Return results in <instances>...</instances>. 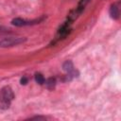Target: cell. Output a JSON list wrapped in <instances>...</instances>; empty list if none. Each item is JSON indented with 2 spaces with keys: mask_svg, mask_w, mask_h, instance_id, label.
<instances>
[{
  "mask_svg": "<svg viewBox=\"0 0 121 121\" xmlns=\"http://www.w3.org/2000/svg\"><path fill=\"white\" fill-rule=\"evenodd\" d=\"M14 99V93L9 86H5L0 90V109L7 110L9 108Z\"/></svg>",
  "mask_w": 121,
  "mask_h": 121,
  "instance_id": "obj_1",
  "label": "cell"
},
{
  "mask_svg": "<svg viewBox=\"0 0 121 121\" xmlns=\"http://www.w3.org/2000/svg\"><path fill=\"white\" fill-rule=\"evenodd\" d=\"M89 2H90V0H79V2L78 4V6L76 7V9L70 11V13L68 14V16H67L65 21L72 25L73 22H75L78 19V17L83 12L85 7L88 5Z\"/></svg>",
  "mask_w": 121,
  "mask_h": 121,
  "instance_id": "obj_2",
  "label": "cell"
},
{
  "mask_svg": "<svg viewBox=\"0 0 121 121\" xmlns=\"http://www.w3.org/2000/svg\"><path fill=\"white\" fill-rule=\"evenodd\" d=\"M26 41V38L25 37H13V36H9V37H6L0 40V47H11V46H15L21 43H24Z\"/></svg>",
  "mask_w": 121,
  "mask_h": 121,
  "instance_id": "obj_3",
  "label": "cell"
},
{
  "mask_svg": "<svg viewBox=\"0 0 121 121\" xmlns=\"http://www.w3.org/2000/svg\"><path fill=\"white\" fill-rule=\"evenodd\" d=\"M43 20H44V16L37 18V19H33V20H26V19H22V18H15L11 21V24L15 26H34V25L40 24Z\"/></svg>",
  "mask_w": 121,
  "mask_h": 121,
  "instance_id": "obj_4",
  "label": "cell"
},
{
  "mask_svg": "<svg viewBox=\"0 0 121 121\" xmlns=\"http://www.w3.org/2000/svg\"><path fill=\"white\" fill-rule=\"evenodd\" d=\"M62 69L65 71L66 73V77H67V80H71L74 78L78 77L79 73L78 71L75 68L73 62L71 60H66L63 64H62Z\"/></svg>",
  "mask_w": 121,
  "mask_h": 121,
  "instance_id": "obj_5",
  "label": "cell"
},
{
  "mask_svg": "<svg viewBox=\"0 0 121 121\" xmlns=\"http://www.w3.org/2000/svg\"><path fill=\"white\" fill-rule=\"evenodd\" d=\"M109 13L112 19L113 20H118L120 17V1H117L113 4L111 5Z\"/></svg>",
  "mask_w": 121,
  "mask_h": 121,
  "instance_id": "obj_6",
  "label": "cell"
},
{
  "mask_svg": "<svg viewBox=\"0 0 121 121\" xmlns=\"http://www.w3.org/2000/svg\"><path fill=\"white\" fill-rule=\"evenodd\" d=\"M44 84L46 85V87H47L48 89H52V88H54V86L56 85V78H49L45 79Z\"/></svg>",
  "mask_w": 121,
  "mask_h": 121,
  "instance_id": "obj_7",
  "label": "cell"
},
{
  "mask_svg": "<svg viewBox=\"0 0 121 121\" xmlns=\"http://www.w3.org/2000/svg\"><path fill=\"white\" fill-rule=\"evenodd\" d=\"M35 80H36V82L37 83H39V84H44V82H45V78H44V77L42 75V74H40V73H36L35 74Z\"/></svg>",
  "mask_w": 121,
  "mask_h": 121,
  "instance_id": "obj_8",
  "label": "cell"
},
{
  "mask_svg": "<svg viewBox=\"0 0 121 121\" xmlns=\"http://www.w3.org/2000/svg\"><path fill=\"white\" fill-rule=\"evenodd\" d=\"M8 32H9V28L0 26V33H8Z\"/></svg>",
  "mask_w": 121,
  "mask_h": 121,
  "instance_id": "obj_9",
  "label": "cell"
},
{
  "mask_svg": "<svg viewBox=\"0 0 121 121\" xmlns=\"http://www.w3.org/2000/svg\"><path fill=\"white\" fill-rule=\"evenodd\" d=\"M26 82H27V78L23 77L21 78V84H26Z\"/></svg>",
  "mask_w": 121,
  "mask_h": 121,
  "instance_id": "obj_10",
  "label": "cell"
},
{
  "mask_svg": "<svg viewBox=\"0 0 121 121\" xmlns=\"http://www.w3.org/2000/svg\"><path fill=\"white\" fill-rule=\"evenodd\" d=\"M30 119H45V117H43V116H35V117H31Z\"/></svg>",
  "mask_w": 121,
  "mask_h": 121,
  "instance_id": "obj_11",
  "label": "cell"
}]
</instances>
